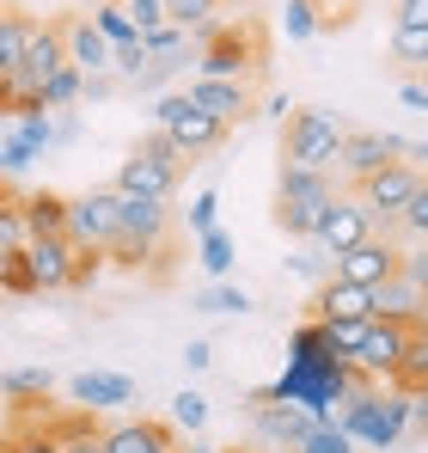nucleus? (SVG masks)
Segmentation results:
<instances>
[{"label":"nucleus","mask_w":428,"mask_h":453,"mask_svg":"<svg viewBox=\"0 0 428 453\" xmlns=\"http://www.w3.org/2000/svg\"><path fill=\"white\" fill-rule=\"evenodd\" d=\"M423 404H428V392H392V386H367L361 380L343 398V411H337V429L361 453H392L410 429H423Z\"/></svg>","instance_id":"f257e3e1"},{"label":"nucleus","mask_w":428,"mask_h":453,"mask_svg":"<svg viewBox=\"0 0 428 453\" xmlns=\"http://www.w3.org/2000/svg\"><path fill=\"white\" fill-rule=\"evenodd\" d=\"M172 203H141V196H117V233L104 245V264L123 270H165L172 264Z\"/></svg>","instance_id":"f03ea898"},{"label":"nucleus","mask_w":428,"mask_h":453,"mask_svg":"<svg viewBox=\"0 0 428 453\" xmlns=\"http://www.w3.org/2000/svg\"><path fill=\"white\" fill-rule=\"evenodd\" d=\"M361 386V374L349 362H287L282 374L264 386V398H276V404H300L312 423H337V411H343V398Z\"/></svg>","instance_id":"7ed1b4c3"},{"label":"nucleus","mask_w":428,"mask_h":453,"mask_svg":"<svg viewBox=\"0 0 428 453\" xmlns=\"http://www.w3.org/2000/svg\"><path fill=\"white\" fill-rule=\"evenodd\" d=\"M349 123L337 111H318V104H294L282 123V165L300 172H337V153H343Z\"/></svg>","instance_id":"20e7f679"},{"label":"nucleus","mask_w":428,"mask_h":453,"mask_svg":"<svg viewBox=\"0 0 428 453\" xmlns=\"http://www.w3.org/2000/svg\"><path fill=\"white\" fill-rule=\"evenodd\" d=\"M178 184H184V153L153 129L141 148L117 165V184H111V190H117V196H141V203H172Z\"/></svg>","instance_id":"39448f33"},{"label":"nucleus","mask_w":428,"mask_h":453,"mask_svg":"<svg viewBox=\"0 0 428 453\" xmlns=\"http://www.w3.org/2000/svg\"><path fill=\"white\" fill-rule=\"evenodd\" d=\"M331 196H337V178H331V172L282 165V178H276V226L294 233V239H312L318 215L331 209Z\"/></svg>","instance_id":"423d86ee"},{"label":"nucleus","mask_w":428,"mask_h":453,"mask_svg":"<svg viewBox=\"0 0 428 453\" xmlns=\"http://www.w3.org/2000/svg\"><path fill=\"white\" fill-rule=\"evenodd\" d=\"M190 62H196V80H245L264 68V37H257V25H233L226 19Z\"/></svg>","instance_id":"0eeeda50"},{"label":"nucleus","mask_w":428,"mask_h":453,"mask_svg":"<svg viewBox=\"0 0 428 453\" xmlns=\"http://www.w3.org/2000/svg\"><path fill=\"white\" fill-rule=\"evenodd\" d=\"M153 129L184 153V159H203V153H214L226 142V129H220L214 117H203L184 92H159V98H153Z\"/></svg>","instance_id":"6e6552de"},{"label":"nucleus","mask_w":428,"mask_h":453,"mask_svg":"<svg viewBox=\"0 0 428 453\" xmlns=\"http://www.w3.org/2000/svg\"><path fill=\"white\" fill-rule=\"evenodd\" d=\"M417 184H423V172L417 165H404V159H392V165H379V172H367L355 184V203L367 209V221L373 233H386V226L398 221V209L417 196Z\"/></svg>","instance_id":"1a4fd4ad"},{"label":"nucleus","mask_w":428,"mask_h":453,"mask_svg":"<svg viewBox=\"0 0 428 453\" xmlns=\"http://www.w3.org/2000/svg\"><path fill=\"white\" fill-rule=\"evenodd\" d=\"M417 331H428V325H386V319H373L349 368H355L367 386H386V380H392V368H398V356H404V343H410Z\"/></svg>","instance_id":"9d476101"},{"label":"nucleus","mask_w":428,"mask_h":453,"mask_svg":"<svg viewBox=\"0 0 428 453\" xmlns=\"http://www.w3.org/2000/svg\"><path fill=\"white\" fill-rule=\"evenodd\" d=\"M111 233H117V190L68 196V245L73 251H104Z\"/></svg>","instance_id":"9b49d317"},{"label":"nucleus","mask_w":428,"mask_h":453,"mask_svg":"<svg viewBox=\"0 0 428 453\" xmlns=\"http://www.w3.org/2000/svg\"><path fill=\"white\" fill-rule=\"evenodd\" d=\"M361 239H373V221H367V209L355 203V190H337L331 209L318 215V226H312V245L331 251V257H343V251H355Z\"/></svg>","instance_id":"f8f14e48"},{"label":"nucleus","mask_w":428,"mask_h":453,"mask_svg":"<svg viewBox=\"0 0 428 453\" xmlns=\"http://www.w3.org/2000/svg\"><path fill=\"white\" fill-rule=\"evenodd\" d=\"M245 404H251V435L270 453H294L306 441V429H312V417H306L300 404H276V398H264V392H251Z\"/></svg>","instance_id":"ddd939ff"},{"label":"nucleus","mask_w":428,"mask_h":453,"mask_svg":"<svg viewBox=\"0 0 428 453\" xmlns=\"http://www.w3.org/2000/svg\"><path fill=\"white\" fill-rule=\"evenodd\" d=\"M331 276H337V282H355V288H379V282L398 276V245L373 233V239H361L355 251L331 257Z\"/></svg>","instance_id":"4468645a"},{"label":"nucleus","mask_w":428,"mask_h":453,"mask_svg":"<svg viewBox=\"0 0 428 453\" xmlns=\"http://www.w3.org/2000/svg\"><path fill=\"white\" fill-rule=\"evenodd\" d=\"M404 153V135H392V129H349L343 135V153H337V172L361 184L367 172H379V165H392Z\"/></svg>","instance_id":"2eb2a0df"},{"label":"nucleus","mask_w":428,"mask_h":453,"mask_svg":"<svg viewBox=\"0 0 428 453\" xmlns=\"http://www.w3.org/2000/svg\"><path fill=\"white\" fill-rule=\"evenodd\" d=\"M19 257H25V270H31L37 295H68L73 245L62 239V233H56V239H25V245H19Z\"/></svg>","instance_id":"dca6fc26"},{"label":"nucleus","mask_w":428,"mask_h":453,"mask_svg":"<svg viewBox=\"0 0 428 453\" xmlns=\"http://www.w3.org/2000/svg\"><path fill=\"white\" fill-rule=\"evenodd\" d=\"M104 453H178V429L165 417H123L104 429Z\"/></svg>","instance_id":"f3484780"},{"label":"nucleus","mask_w":428,"mask_h":453,"mask_svg":"<svg viewBox=\"0 0 428 453\" xmlns=\"http://www.w3.org/2000/svg\"><path fill=\"white\" fill-rule=\"evenodd\" d=\"M203 117H214L220 129H233L239 117H251V86L245 80H190V92H184Z\"/></svg>","instance_id":"a211bd4d"},{"label":"nucleus","mask_w":428,"mask_h":453,"mask_svg":"<svg viewBox=\"0 0 428 453\" xmlns=\"http://www.w3.org/2000/svg\"><path fill=\"white\" fill-rule=\"evenodd\" d=\"M68 392H73L80 411H123V404H135V380H129V374H104V368L73 374Z\"/></svg>","instance_id":"6ab92c4d"},{"label":"nucleus","mask_w":428,"mask_h":453,"mask_svg":"<svg viewBox=\"0 0 428 453\" xmlns=\"http://www.w3.org/2000/svg\"><path fill=\"white\" fill-rule=\"evenodd\" d=\"M373 319H386V325H428V288L404 282V276L379 282L373 288Z\"/></svg>","instance_id":"aec40b11"},{"label":"nucleus","mask_w":428,"mask_h":453,"mask_svg":"<svg viewBox=\"0 0 428 453\" xmlns=\"http://www.w3.org/2000/svg\"><path fill=\"white\" fill-rule=\"evenodd\" d=\"M312 319H373V288H355V282H318L312 295Z\"/></svg>","instance_id":"412c9836"},{"label":"nucleus","mask_w":428,"mask_h":453,"mask_svg":"<svg viewBox=\"0 0 428 453\" xmlns=\"http://www.w3.org/2000/svg\"><path fill=\"white\" fill-rule=\"evenodd\" d=\"M19 209H25V239H68V196H56V190H37V196H19Z\"/></svg>","instance_id":"4be33fe9"},{"label":"nucleus","mask_w":428,"mask_h":453,"mask_svg":"<svg viewBox=\"0 0 428 453\" xmlns=\"http://www.w3.org/2000/svg\"><path fill=\"white\" fill-rule=\"evenodd\" d=\"M50 435H56V453H104V429L92 423V411H68V417H56Z\"/></svg>","instance_id":"5701e85b"},{"label":"nucleus","mask_w":428,"mask_h":453,"mask_svg":"<svg viewBox=\"0 0 428 453\" xmlns=\"http://www.w3.org/2000/svg\"><path fill=\"white\" fill-rule=\"evenodd\" d=\"M392 392H428V331H417L410 343H404V356H398V368L386 380Z\"/></svg>","instance_id":"b1692460"},{"label":"nucleus","mask_w":428,"mask_h":453,"mask_svg":"<svg viewBox=\"0 0 428 453\" xmlns=\"http://www.w3.org/2000/svg\"><path fill=\"white\" fill-rule=\"evenodd\" d=\"M196 264L209 270V282H226V276H233V264H239L233 233H220V226H214V233H203V239H196Z\"/></svg>","instance_id":"393cba45"},{"label":"nucleus","mask_w":428,"mask_h":453,"mask_svg":"<svg viewBox=\"0 0 428 453\" xmlns=\"http://www.w3.org/2000/svg\"><path fill=\"white\" fill-rule=\"evenodd\" d=\"M184 68H190V50H172V56H147V68L129 80V86H135V92H165V86L184 74Z\"/></svg>","instance_id":"a878e982"},{"label":"nucleus","mask_w":428,"mask_h":453,"mask_svg":"<svg viewBox=\"0 0 428 453\" xmlns=\"http://www.w3.org/2000/svg\"><path fill=\"white\" fill-rule=\"evenodd\" d=\"M367 325H373V319H318V331H325V343H331V356H337V362H355Z\"/></svg>","instance_id":"bb28decb"},{"label":"nucleus","mask_w":428,"mask_h":453,"mask_svg":"<svg viewBox=\"0 0 428 453\" xmlns=\"http://www.w3.org/2000/svg\"><path fill=\"white\" fill-rule=\"evenodd\" d=\"M190 306H196V312H251L257 301H251L239 282H209V288L190 295Z\"/></svg>","instance_id":"cd10ccee"},{"label":"nucleus","mask_w":428,"mask_h":453,"mask_svg":"<svg viewBox=\"0 0 428 453\" xmlns=\"http://www.w3.org/2000/svg\"><path fill=\"white\" fill-rule=\"evenodd\" d=\"M287 362H337L331 343H325V331H318V319H300V325H294V337H287Z\"/></svg>","instance_id":"c85d7f7f"},{"label":"nucleus","mask_w":428,"mask_h":453,"mask_svg":"<svg viewBox=\"0 0 428 453\" xmlns=\"http://www.w3.org/2000/svg\"><path fill=\"white\" fill-rule=\"evenodd\" d=\"M25 37H31V12H6L0 25V74H19V56H25Z\"/></svg>","instance_id":"c756f323"},{"label":"nucleus","mask_w":428,"mask_h":453,"mask_svg":"<svg viewBox=\"0 0 428 453\" xmlns=\"http://www.w3.org/2000/svg\"><path fill=\"white\" fill-rule=\"evenodd\" d=\"M50 386H56L50 368H12V374H0V392H6L12 404H25V398H50Z\"/></svg>","instance_id":"7c9ffc66"},{"label":"nucleus","mask_w":428,"mask_h":453,"mask_svg":"<svg viewBox=\"0 0 428 453\" xmlns=\"http://www.w3.org/2000/svg\"><path fill=\"white\" fill-rule=\"evenodd\" d=\"M80 80H86V74H73V68H56V74L37 86V104H43V111H73V104H80Z\"/></svg>","instance_id":"2f4dec72"},{"label":"nucleus","mask_w":428,"mask_h":453,"mask_svg":"<svg viewBox=\"0 0 428 453\" xmlns=\"http://www.w3.org/2000/svg\"><path fill=\"white\" fill-rule=\"evenodd\" d=\"M203 423H209V398H203L196 386H184V392L172 398V429H178V435H203Z\"/></svg>","instance_id":"473e14b6"},{"label":"nucleus","mask_w":428,"mask_h":453,"mask_svg":"<svg viewBox=\"0 0 428 453\" xmlns=\"http://www.w3.org/2000/svg\"><path fill=\"white\" fill-rule=\"evenodd\" d=\"M159 12H165V25H178V31H196V25L220 19V0H159Z\"/></svg>","instance_id":"72a5a7b5"},{"label":"nucleus","mask_w":428,"mask_h":453,"mask_svg":"<svg viewBox=\"0 0 428 453\" xmlns=\"http://www.w3.org/2000/svg\"><path fill=\"white\" fill-rule=\"evenodd\" d=\"M86 19H92V31H98V37H104L111 50H129V43L141 37V31H135V25L123 19V6H98V12H86Z\"/></svg>","instance_id":"f704fd0d"},{"label":"nucleus","mask_w":428,"mask_h":453,"mask_svg":"<svg viewBox=\"0 0 428 453\" xmlns=\"http://www.w3.org/2000/svg\"><path fill=\"white\" fill-rule=\"evenodd\" d=\"M287 270H294L300 282H331V251H318L312 239H300V251L287 257Z\"/></svg>","instance_id":"c9c22d12"},{"label":"nucleus","mask_w":428,"mask_h":453,"mask_svg":"<svg viewBox=\"0 0 428 453\" xmlns=\"http://www.w3.org/2000/svg\"><path fill=\"white\" fill-rule=\"evenodd\" d=\"M19 245H25V209H19V196L0 190V257H12Z\"/></svg>","instance_id":"e433bc0d"},{"label":"nucleus","mask_w":428,"mask_h":453,"mask_svg":"<svg viewBox=\"0 0 428 453\" xmlns=\"http://www.w3.org/2000/svg\"><path fill=\"white\" fill-rule=\"evenodd\" d=\"M294 453H361V448L337 429V423H312V429H306V441H300Z\"/></svg>","instance_id":"4c0bfd02"},{"label":"nucleus","mask_w":428,"mask_h":453,"mask_svg":"<svg viewBox=\"0 0 428 453\" xmlns=\"http://www.w3.org/2000/svg\"><path fill=\"white\" fill-rule=\"evenodd\" d=\"M0 453H56V435H50V423H25L0 441Z\"/></svg>","instance_id":"58836bf2"},{"label":"nucleus","mask_w":428,"mask_h":453,"mask_svg":"<svg viewBox=\"0 0 428 453\" xmlns=\"http://www.w3.org/2000/svg\"><path fill=\"white\" fill-rule=\"evenodd\" d=\"M282 31H287V43H312V37H318L312 0H287V6H282Z\"/></svg>","instance_id":"ea45409f"},{"label":"nucleus","mask_w":428,"mask_h":453,"mask_svg":"<svg viewBox=\"0 0 428 453\" xmlns=\"http://www.w3.org/2000/svg\"><path fill=\"white\" fill-rule=\"evenodd\" d=\"M111 264H104V251H73V270H68V295H80V288H92L98 276H104Z\"/></svg>","instance_id":"a19ab883"},{"label":"nucleus","mask_w":428,"mask_h":453,"mask_svg":"<svg viewBox=\"0 0 428 453\" xmlns=\"http://www.w3.org/2000/svg\"><path fill=\"white\" fill-rule=\"evenodd\" d=\"M355 12H361V0H312V19H318V31H343Z\"/></svg>","instance_id":"79ce46f5"},{"label":"nucleus","mask_w":428,"mask_h":453,"mask_svg":"<svg viewBox=\"0 0 428 453\" xmlns=\"http://www.w3.org/2000/svg\"><path fill=\"white\" fill-rule=\"evenodd\" d=\"M220 226V196L214 190H196V203H190V239H203Z\"/></svg>","instance_id":"37998d69"},{"label":"nucleus","mask_w":428,"mask_h":453,"mask_svg":"<svg viewBox=\"0 0 428 453\" xmlns=\"http://www.w3.org/2000/svg\"><path fill=\"white\" fill-rule=\"evenodd\" d=\"M392 50H398L404 68H423L428 62V31H392Z\"/></svg>","instance_id":"c03bdc74"},{"label":"nucleus","mask_w":428,"mask_h":453,"mask_svg":"<svg viewBox=\"0 0 428 453\" xmlns=\"http://www.w3.org/2000/svg\"><path fill=\"white\" fill-rule=\"evenodd\" d=\"M0 295H37V282H31V270H25V257L12 251L6 257V270H0Z\"/></svg>","instance_id":"a18cd8bd"},{"label":"nucleus","mask_w":428,"mask_h":453,"mask_svg":"<svg viewBox=\"0 0 428 453\" xmlns=\"http://www.w3.org/2000/svg\"><path fill=\"white\" fill-rule=\"evenodd\" d=\"M123 6V19L135 25V31H153V25H165V12H159V0H117Z\"/></svg>","instance_id":"49530a36"},{"label":"nucleus","mask_w":428,"mask_h":453,"mask_svg":"<svg viewBox=\"0 0 428 453\" xmlns=\"http://www.w3.org/2000/svg\"><path fill=\"white\" fill-rule=\"evenodd\" d=\"M398 31H428V0H398Z\"/></svg>","instance_id":"de8ad7c7"},{"label":"nucleus","mask_w":428,"mask_h":453,"mask_svg":"<svg viewBox=\"0 0 428 453\" xmlns=\"http://www.w3.org/2000/svg\"><path fill=\"white\" fill-rule=\"evenodd\" d=\"M178 362H184V368H190V374H209L214 349H209V343H203V337H190V343H184V356H178Z\"/></svg>","instance_id":"09e8293b"},{"label":"nucleus","mask_w":428,"mask_h":453,"mask_svg":"<svg viewBox=\"0 0 428 453\" xmlns=\"http://www.w3.org/2000/svg\"><path fill=\"white\" fill-rule=\"evenodd\" d=\"M111 92H117V80H111V74H86V80H80V98H86V104H104Z\"/></svg>","instance_id":"8fccbe9b"},{"label":"nucleus","mask_w":428,"mask_h":453,"mask_svg":"<svg viewBox=\"0 0 428 453\" xmlns=\"http://www.w3.org/2000/svg\"><path fill=\"white\" fill-rule=\"evenodd\" d=\"M398 98H404V111H428V92H423V80H404V86H398Z\"/></svg>","instance_id":"3c124183"},{"label":"nucleus","mask_w":428,"mask_h":453,"mask_svg":"<svg viewBox=\"0 0 428 453\" xmlns=\"http://www.w3.org/2000/svg\"><path fill=\"white\" fill-rule=\"evenodd\" d=\"M50 129H56V142H73V135H80V117L62 111V117H50Z\"/></svg>","instance_id":"603ef678"},{"label":"nucleus","mask_w":428,"mask_h":453,"mask_svg":"<svg viewBox=\"0 0 428 453\" xmlns=\"http://www.w3.org/2000/svg\"><path fill=\"white\" fill-rule=\"evenodd\" d=\"M287 111H294V104H287V92H276V98L264 104V117H270V123H287Z\"/></svg>","instance_id":"864d4df0"},{"label":"nucleus","mask_w":428,"mask_h":453,"mask_svg":"<svg viewBox=\"0 0 428 453\" xmlns=\"http://www.w3.org/2000/svg\"><path fill=\"white\" fill-rule=\"evenodd\" d=\"M6 117H12V80L0 74V123H6Z\"/></svg>","instance_id":"5fc2aeb1"},{"label":"nucleus","mask_w":428,"mask_h":453,"mask_svg":"<svg viewBox=\"0 0 428 453\" xmlns=\"http://www.w3.org/2000/svg\"><path fill=\"white\" fill-rule=\"evenodd\" d=\"M178 453H220L214 441H203V435H190V441H178Z\"/></svg>","instance_id":"6e6d98bb"},{"label":"nucleus","mask_w":428,"mask_h":453,"mask_svg":"<svg viewBox=\"0 0 428 453\" xmlns=\"http://www.w3.org/2000/svg\"><path fill=\"white\" fill-rule=\"evenodd\" d=\"M6 12H12V6H6V0H0V25H6Z\"/></svg>","instance_id":"4d7b16f0"},{"label":"nucleus","mask_w":428,"mask_h":453,"mask_svg":"<svg viewBox=\"0 0 428 453\" xmlns=\"http://www.w3.org/2000/svg\"><path fill=\"white\" fill-rule=\"evenodd\" d=\"M0 270H6V257H0Z\"/></svg>","instance_id":"13d9d810"},{"label":"nucleus","mask_w":428,"mask_h":453,"mask_svg":"<svg viewBox=\"0 0 428 453\" xmlns=\"http://www.w3.org/2000/svg\"><path fill=\"white\" fill-rule=\"evenodd\" d=\"M220 6H226V0H220Z\"/></svg>","instance_id":"bf43d9fd"}]
</instances>
